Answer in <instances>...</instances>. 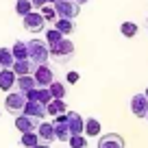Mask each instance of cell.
Here are the masks:
<instances>
[{"label":"cell","instance_id":"cell-15","mask_svg":"<svg viewBox=\"0 0 148 148\" xmlns=\"http://www.w3.org/2000/svg\"><path fill=\"white\" fill-rule=\"evenodd\" d=\"M24 113H26V116L37 118V120H44V118L48 116V107H46V105H42V102L28 100V102H26V109H24Z\"/></svg>","mask_w":148,"mask_h":148},{"label":"cell","instance_id":"cell-3","mask_svg":"<svg viewBox=\"0 0 148 148\" xmlns=\"http://www.w3.org/2000/svg\"><path fill=\"white\" fill-rule=\"evenodd\" d=\"M50 57H52V59H57L59 63H68V61L74 57V44L63 37L59 44L50 46Z\"/></svg>","mask_w":148,"mask_h":148},{"label":"cell","instance_id":"cell-14","mask_svg":"<svg viewBox=\"0 0 148 148\" xmlns=\"http://www.w3.org/2000/svg\"><path fill=\"white\" fill-rule=\"evenodd\" d=\"M15 83H18V74H15L11 68H2L0 70V89L11 92Z\"/></svg>","mask_w":148,"mask_h":148},{"label":"cell","instance_id":"cell-11","mask_svg":"<svg viewBox=\"0 0 148 148\" xmlns=\"http://www.w3.org/2000/svg\"><path fill=\"white\" fill-rule=\"evenodd\" d=\"M52 124H55V135H57V139L59 142H70V137H72V131L68 129V124H65V120H63V113L61 116H57L55 120H52Z\"/></svg>","mask_w":148,"mask_h":148},{"label":"cell","instance_id":"cell-7","mask_svg":"<svg viewBox=\"0 0 148 148\" xmlns=\"http://www.w3.org/2000/svg\"><path fill=\"white\" fill-rule=\"evenodd\" d=\"M33 76H35V81H37L39 87H50V85L55 83V72H52L46 63H44V65H37V70L33 72Z\"/></svg>","mask_w":148,"mask_h":148},{"label":"cell","instance_id":"cell-32","mask_svg":"<svg viewBox=\"0 0 148 148\" xmlns=\"http://www.w3.org/2000/svg\"><path fill=\"white\" fill-rule=\"evenodd\" d=\"M33 148H50V144H37V146H33Z\"/></svg>","mask_w":148,"mask_h":148},{"label":"cell","instance_id":"cell-37","mask_svg":"<svg viewBox=\"0 0 148 148\" xmlns=\"http://www.w3.org/2000/svg\"><path fill=\"white\" fill-rule=\"evenodd\" d=\"M0 70H2V65H0Z\"/></svg>","mask_w":148,"mask_h":148},{"label":"cell","instance_id":"cell-5","mask_svg":"<svg viewBox=\"0 0 148 148\" xmlns=\"http://www.w3.org/2000/svg\"><path fill=\"white\" fill-rule=\"evenodd\" d=\"M22 24H24V28H26V31H31V33H39V31H44V28H46V20H44L42 13H37V11L26 13V15L22 18Z\"/></svg>","mask_w":148,"mask_h":148},{"label":"cell","instance_id":"cell-1","mask_svg":"<svg viewBox=\"0 0 148 148\" xmlns=\"http://www.w3.org/2000/svg\"><path fill=\"white\" fill-rule=\"evenodd\" d=\"M26 102H28V98H26V94H24V92H20V89H15V92H7L5 109L9 111L11 116L18 118V116H22V113H24Z\"/></svg>","mask_w":148,"mask_h":148},{"label":"cell","instance_id":"cell-20","mask_svg":"<svg viewBox=\"0 0 148 148\" xmlns=\"http://www.w3.org/2000/svg\"><path fill=\"white\" fill-rule=\"evenodd\" d=\"M55 28L57 31H61V35H70V33H74V20H65V18H59L55 22Z\"/></svg>","mask_w":148,"mask_h":148},{"label":"cell","instance_id":"cell-4","mask_svg":"<svg viewBox=\"0 0 148 148\" xmlns=\"http://www.w3.org/2000/svg\"><path fill=\"white\" fill-rule=\"evenodd\" d=\"M55 9L59 13V18H65V20H74L81 13V5L76 0H57Z\"/></svg>","mask_w":148,"mask_h":148},{"label":"cell","instance_id":"cell-10","mask_svg":"<svg viewBox=\"0 0 148 148\" xmlns=\"http://www.w3.org/2000/svg\"><path fill=\"white\" fill-rule=\"evenodd\" d=\"M98 148H124V137L118 135V133L100 135V139H98Z\"/></svg>","mask_w":148,"mask_h":148},{"label":"cell","instance_id":"cell-36","mask_svg":"<svg viewBox=\"0 0 148 148\" xmlns=\"http://www.w3.org/2000/svg\"><path fill=\"white\" fill-rule=\"evenodd\" d=\"M146 120H148V113H146Z\"/></svg>","mask_w":148,"mask_h":148},{"label":"cell","instance_id":"cell-8","mask_svg":"<svg viewBox=\"0 0 148 148\" xmlns=\"http://www.w3.org/2000/svg\"><path fill=\"white\" fill-rule=\"evenodd\" d=\"M39 122H42V120H37V118H33V116L22 113V116L15 118V129H18L20 133H33V131L39 129Z\"/></svg>","mask_w":148,"mask_h":148},{"label":"cell","instance_id":"cell-19","mask_svg":"<svg viewBox=\"0 0 148 148\" xmlns=\"http://www.w3.org/2000/svg\"><path fill=\"white\" fill-rule=\"evenodd\" d=\"M65 111H68V105H65V100H59V98H55V100L48 105V116H52V118L61 116V113H65Z\"/></svg>","mask_w":148,"mask_h":148},{"label":"cell","instance_id":"cell-34","mask_svg":"<svg viewBox=\"0 0 148 148\" xmlns=\"http://www.w3.org/2000/svg\"><path fill=\"white\" fill-rule=\"evenodd\" d=\"M48 2H50V5H55V2H57V0H48Z\"/></svg>","mask_w":148,"mask_h":148},{"label":"cell","instance_id":"cell-9","mask_svg":"<svg viewBox=\"0 0 148 148\" xmlns=\"http://www.w3.org/2000/svg\"><path fill=\"white\" fill-rule=\"evenodd\" d=\"M131 111H133L135 118H146L148 113V98L146 94H135L131 98Z\"/></svg>","mask_w":148,"mask_h":148},{"label":"cell","instance_id":"cell-22","mask_svg":"<svg viewBox=\"0 0 148 148\" xmlns=\"http://www.w3.org/2000/svg\"><path fill=\"white\" fill-rule=\"evenodd\" d=\"M15 63V57L11 52V48H0V65L2 68H13Z\"/></svg>","mask_w":148,"mask_h":148},{"label":"cell","instance_id":"cell-28","mask_svg":"<svg viewBox=\"0 0 148 148\" xmlns=\"http://www.w3.org/2000/svg\"><path fill=\"white\" fill-rule=\"evenodd\" d=\"M120 33L124 37H135V35H137V24H135V22H124L120 26Z\"/></svg>","mask_w":148,"mask_h":148},{"label":"cell","instance_id":"cell-35","mask_svg":"<svg viewBox=\"0 0 148 148\" xmlns=\"http://www.w3.org/2000/svg\"><path fill=\"white\" fill-rule=\"evenodd\" d=\"M144 94H146V98H148V87H146V92H144Z\"/></svg>","mask_w":148,"mask_h":148},{"label":"cell","instance_id":"cell-25","mask_svg":"<svg viewBox=\"0 0 148 148\" xmlns=\"http://www.w3.org/2000/svg\"><path fill=\"white\" fill-rule=\"evenodd\" d=\"M22 146H26V148H33V146H37V144H42L39 142V135H37V131H33V133H22Z\"/></svg>","mask_w":148,"mask_h":148},{"label":"cell","instance_id":"cell-6","mask_svg":"<svg viewBox=\"0 0 148 148\" xmlns=\"http://www.w3.org/2000/svg\"><path fill=\"white\" fill-rule=\"evenodd\" d=\"M63 120H65V124H68V129L72 131V135H83L85 120L76 113V111H65V113H63Z\"/></svg>","mask_w":148,"mask_h":148},{"label":"cell","instance_id":"cell-21","mask_svg":"<svg viewBox=\"0 0 148 148\" xmlns=\"http://www.w3.org/2000/svg\"><path fill=\"white\" fill-rule=\"evenodd\" d=\"M85 135H89V137L100 135V122L96 118H85Z\"/></svg>","mask_w":148,"mask_h":148},{"label":"cell","instance_id":"cell-12","mask_svg":"<svg viewBox=\"0 0 148 148\" xmlns=\"http://www.w3.org/2000/svg\"><path fill=\"white\" fill-rule=\"evenodd\" d=\"M37 135H39V142L42 144H52L57 139L55 135V124L52 122H39V129H37Z\"/></svg>","mask_w":148,"mask_h":148},{"label":"cell","instance_id":"cell-16","mask_svg":"<svg viewBox=\"0 0 148 148\" xmlns=\"http://www.w3.org/2000/svg\"><path fill=\"white\" fill-rule=\"evenodd\" d=\"M11 52H13L15 61H26V59H31V50H28V42H24V39H18V42L13 44V48H11Z\"/></svg>","mask_w":148,"mask_h":148},{"label":"cell","instance_id":"cell-31","mask_svg":"<svg viewBox=\"0 0 148 148\" xmlns=\"http://www.w3.org/2000/svg\"><path fill=\"white\" fill-rule=\"evenodd\" d=\"M31 2H33V7H39V9H42L44 5H50L48 0H31Z\"/></svg>","mask_w":148,"mask_h":148},{"label":"cell","instance_id":"cell-17","mask_svg":"<svg viewBox=\"0 0 148 148\" xmlns=\"http://www.w3.org/2000/svg\"><path fill=\"white\" fill-rule=\"evenodd\" d=\"M15 87H18L20 92L28 94V92H33L35 87H39V85H37V81H35V76H33V74H24V76H18Z\"/></svg>","mask_w":148,"mask_h":148},{"label":"cell","instance_id":"cell-29","mask_svg":"<svg viewBox=\"0 0 148 148\" xmlns=\"http://www.w3.org/2000/svg\"><path fill=\"white\" fill-rule=\"evenodd\" d=\"M68 144L70 148H87V137L85 135H72Z\"/></svg>","mask_w":148,"mask_h":148},{"label":"cell","instance_id":"cell-18","mask_svg":"<svg viewBox=\"0 0 148 148\" xmlns=\"http://www.w3.org/2000/svg\"><path fill=\"white\" fill-rule=\"evenodd\" d=\"M11 70H13L18 76H24V74H33V72H35V70H37V63H33L31 59H26V61H15Z\"/></svg>","mask_w":148,"mask_h":148},{"label":"cell","instance_id":"cell-27","mask_svg":"<svg viewBox=\"0 0 148 148\" xmlns=\"http://www.w3.org/2000/svg\"><path fill=\"white\" fill-rule=\"evenodd\" d=\"M33 11V2L31 0H18V2H15V13L18 15H26V13H31Z\"/></svg>","mask_w":148,"mask_h":148},{"label":"cell","instance_id":"cell-33","mask_svg":"<svg viewBox=\"0 0 148 148\" xmlns=\"http://www.w3.org/2000/svg\"><path fill=\"white\" fill-rule=\"evenodd\" d=\"M76 2H79V5H83V2H87V0H76Z\"/></svg>","mask_w":148,"mask_h":148},{"label":"cell","instance_id":"cell-30","mask_svg":"<svg viewBox=\"0 0 148 148\" xmlns=\"http://www.w3.org/2000/svg\"><path fill=\"white\" fill-rule=\"evenodd\" d=\"M65 79H68V83H79V79H81V74L79 72H68V76H65Z\"/></svg>","mask_w":148,"mask_h":148},{"label":"cell","instance_id":"cell-24","mask_svg":"<svg viewBox=\"0 0 148 148\" xmlns=\"http://www.w3.org/2000/svg\"><path fill=\"white\" fill-rule=\"evenodd\" d=\"M48 89H50L52 98H59V100H65V96H68V89H65V85L59 83V81H55V83H52Z\"/></svg>","mask_w":148,"mask_h":148},{"label":"cell","instance_id":"cell-2","mask_svg":"<svg viewBox=\"0 0 148 148\" xmlns=\"http://www.w3.org/2000/svg\"><path fill=\"white\" fill-rule=\"evenodd\" d=\"M28 50H31V61L37 65L48 63V57H50V46H48L46 39H31L28 42Z\"/></svg>","mask_w":148,"mask_h":148},{"label":"cell","instance_id":"cell-26","mask_svg":"<svg viewBox=\"0 0 148 148\" xmlns=\"http://www.w3.org/2000/svg\"><path fill=\"white\" fill-rule=\"evenodd\" d=\"M44 33H46V42H48V46H55V44H59L61 39H63L61 31H57L55 26H52V28H48V31H44Z\"/></svg>","mask_w":148,"mask_h":148},{"label":"cell","instance_id":"cell-13","mask_svg":"<svg viewBox=\"0 0 148 148\" xmlns=\"http://www.w3.org/2000/svg\"><path fill=\"white\" fill-rule=\"evenodd\" d=\"M26 98H28V100H35V102H42V105H46V107L50 105L52 100H55L48 87H35L33 92L26 94Z\"/></svg>","mask_w":148,"mask_h":148},{"label":"cell","instance_id":"cell-23","mask_svg":"<svg viewBox=\"0 0 148 148\" xmlns=\"http://www.w3.org/2000/svg\"><path fill=\"white\" fill-rule=\"evenodd\" d=\"M39 13L44 15V20H46V22H57V20H59V13H57L55 5H44L42 9H39Z\"/></svg>","mask_w":148,"mask_h":148}]
</instances>
